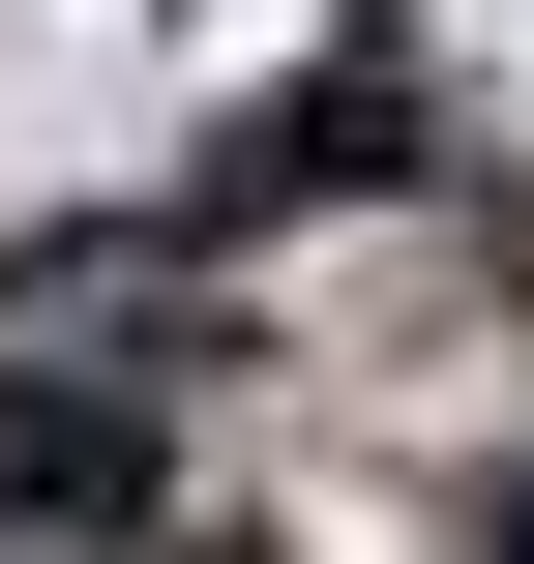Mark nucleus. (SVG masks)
Instances as JSON below:
<instances>
[{
  "label": "nucleus",
  "instance_id": "obj_3",
  "mask_svg": "<svg viewBox=\"0 0 534 564\" xmlns=\"http://www.w3.org/2000/svg\"><path fill=\"white\" fill-rule=\"evenodd\" d=\"M149 564H297V535H149Z\"/></svg>",
  "mask_w": 534,
  "mask_h": 564
},
{
  "label": "nucleus",
  "instance_id": "obj_1",
  "mask_svg": "<svg viewBox=\"0 0 534 564\" xmlns=\"http://www.w3.org/2000/svg\"><path fill=\"white\" fill-rule=\"evenodd\" d=\"M208 327H0V535H149Z\"/></svg>",
  "mask_w": 534,
  "mask_h": 564
},
{
  "label": "nucleus",
  "instance_id": "obj_2",
  "mask_svg": "<svg viewBox=\"0 0 534 564\" xmlns=\"http://www.w3.org/2000/svg\"><path fill=\"white\" fill-rule=\"evenodd\" d=\"M416 149H446L416 30H327V59H297V89H268V119H238V149L178 178V238H268V208H357V178H416Z\"/></svg>",
  "mask_w": 534,
  "mask_h": 564
}]
</instances>
